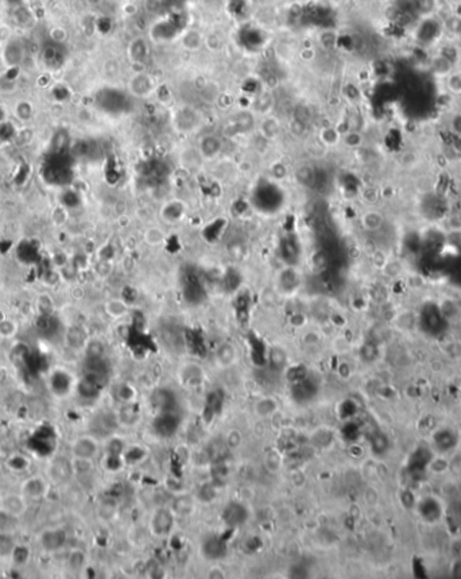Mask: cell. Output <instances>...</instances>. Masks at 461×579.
Masks as SVG:
<instances>
[{"label": "cell", "instance_id": "obj_1", "mask_svg": "<svg viewBox=\"0 0 461 579\" xmlns=\"http://www.w3.org/2000/svg\"><path fill=\"white\" fill-rule=\"evenodd\" d=\"M50 490L49 483L42 475H31L26 478L20 485V493L28 500V501H39L47 495Z\"/></svg>", "mask_w": 461, "mask_h": 579}, {"label": "cell", "instance_id": "obj_2", "mask_svg": "<svg viewBox=\"0 0 461 579\" xmlns=\"http://www.w3.org/2000/svg\"><path fill=\"white\" fill-rule=\"evenodd\" d=\"M359 223L363 231L377 234L386 224V215L377 207H367V209L360 215Z\"/></svg>", "mask_w": 461, "mask_h": 579}, {"label": "cell", "instance_id": "obj_3", "mask_svg": "<svg viewBox=\"0 0 461 579\" xmlns=\"http://www.w3.org/2000/svg\"><path fill=\"white\" fill-rule=\"evenodd\" d=\"M28 508V500L22 493H8L2 497V509L12 516L22 518Z\"/></svg>", "mask_w": 461, "mask_h": 579}, {"label": "cell", "instance_id": "obj_4", "mask_svg": "<svg viewBox=\"0 0 461 579\" xmlns=\"http://www.w3.org/2000/svg\"><path fill=\"white\" fill-rule=\"evenodd\" d=\"M39 544L47 552L58 551L65 544V532L62 529H46L39 536Z\"/></svg>", "mask_w": 461, "mask_h": 579}, {"label": "cell", "instance_id": "obj_5", "mask_svg": "<svg viewBox=\"0 0 461 579\" xmlns=\"http://www.w3.org/2000/svg\"><path fill=\"white\" fill-rule=\"evenodd\" d=\"M97 452V443L95 439L91 436L78 437L73 444H72V454L74 458H82V459H92Z\"/></svg>", "mask_w": 461, "mask_h": 579}, {"label": "cell", "instance_id": "obj_6", "mask_svg": "<svg viewBox=\"0 0 461 579\" xmlns=\"http://www.w3.org/2000/svg\"><path fill=\"white\" fill-rule=\"evenodd\" d=\"M49 475L55 482H65L73 474L72 462L64 460L61 458H55L49 466Z\"/></svg>", "mask_w": 461, "mask_h": 579}, {"label": "cell", "instance_id": "obj_7", "mask_svg": "<svg viewBox=\"0 0 461 579\" xmlns=\"http://www.w3.org/2000/svg\"><path fill=\"white\" fill-rule=\"evenodd\" d=\"M221 151V141L216 135H205L198 143V154L201 158L213 159Z\"/></svg>", "mask_w": 461, "mask_h": 579}, {"label": "cell", "instance_id": "obj_8", "mask_svg": "<svg viewBox=\"0 0 461 579\" xmlns=\"http://www.w3.org/2000/svg\"><path fill=\"white\" fill-rule=\"evenodd\" d=\"M130 91L135 96H147L154 89V84L151 78L145 73H136L134 77L131 78Z\"/></svg>", "mask_w": 461, "mask_h": 579}, {"label": "cell", "instance_id": "obj_9", "mask_svg": "<svg viewBox=\"0 0 461 579\" xmlns=\"http://www.w3.org/2000/svg\"><path fill=\"white\" fill-rule=\"evenodd\" d=\"M24 54H26V51H24L23 43L18 39H14L11 42H8V45L4 49V61L7 62L8 65L16 66L23 61Z\"/></svg>", "mask_w": 461, "mask_h": 579}, {"label": "cell", "instance_id": "obj_10", "mask_svg": "<svg viewBox=\"0 0 461 579\" xmlns=\"http://www.w3.org/2000/svg\"><path fill=\"white\" fill-rule=\"evenodd\" d=\"M247 517H248V513H247L246 508L240 504H236V502L229 504L224 510V521L228 525H232V527L243 524L247 520Z\"/></svg>", "mask_w": 461, "mask_h": 579}, {"label": "cell", "instance_id": "obj_11", "mask_svg": "<svg viewBox=\"0 0 461 579\" xmlns=\"http://www.w3.org/2000/svg\"><path fill=\"white\" fill-rule=\"evenodd\" d=\"M154 427L162 436H171L178 428V420L171 413L165 412V415L158 417L157 421L154 423Z\"/></svg>", "mask_w": 461, "mask_h": 579}, {"label": "cell", "instance_id": "obj_12", "mask_svg": "<svg viewBox=\"0 0 461 579\" xmlns=\"http://www.w3.org/2000/svg\"><path fill=\"white\" fill-rule=\"evenodd\" d=\"M166 232L159 226H150L143 232V242L150 247H159L165 243Z\"/></svg>", "mask_w": 461, "mask_h": 579}, {"label": "cell", "instance_id": "obj_13", "mask_svg": "<svg viewBox=\"0 0 461 579\" xmlns=\"http://www.w3.org/2000/svg\"><path fill=\"white\" fill-rule=\"evenodd\" d=\"M360 199L367 207H377L382 199V190L375 185H367L360 190Z\"/></svg>", "mask_w": 461, "mask_h": 579}, {"label": "cell", "instance_id": "obj_14", "mask_svg": "<svg viewBox=\"0 0 461 579\" xmlns=\"http://www.w3.org/2000/svg\"><path fill=\"white\" fill-rule=\"evenodd\" d=\"M65 340L66 344L70 348H76V350L77 348L85 347V344H87V338H85L84 332L81 331L78 327H72V328L68 329L65 335Z\"/></svg>", "mask_w": 461, "mask_h": 579}, {"label": "cell", "instance_id": "obj_15", "mask_svg": "<svg viewBox=\"0 0 461 579\" xmlns=\"http://www.w3.org/2000/svg\"><path fill=\"white\" fill-rule=\"evenodd\" d=\"M19 520L4 509H0V532L14 533L19 527Z\"/></svg>", "mask_w": 461, "mask_h": 579}, {"label": "cell", "instance_id": "obj_16", "mask_svg": "<svg viewBox=\"0 0 461 579\" xmlns=\"http://www.w3.org/2000/svg\"><path fill=\"white\" fill-rule=\"evenodd\" d=\"M16 334H18V323L10 317H2L0 319V338L2 339H12Z\"/></svg>", "mask_w": 461, "mask_h": 579}, {"label": "cell", "instance_id": "obj_17", "mask_svg": "<svg viewBox=\"0 0 461 579\" xmlns=\"http://www.w3.org/2000/svg\"><path fill=\"white\" fill-rule=\"evenodd\" d=\"M224 552H225V548H224L223 543H220V540H217V539H211V540H207L204 543V554L207 558L217 559V558L224 555Z\"/></svg>", "mask_w": 461, "mask_h": 579}, {"label": "cell", "instance_id": "obj_18", "mask_svg": "<svg viewBox=\"0 0 461 579\" xmlns=\"http://www.w3.org/2000/svg\"><path fill=\"white\" fill-rule=\"evenodd\" d=\"M341 142L350 149H360L363 146L364 138L360 131L356 130H350V131L341 134Z\"/></svg>", "mask_w": 461, "mask_h": 579}, {"label": "cell", "instance_id": "obj_19", "mask_svg": "<svg viewBox=\"0 0 461 579\" xmlns=\"http://www.w3.org/2000/svg\"><path fill=\"white\" fill-rule=\"evenodd\" d=\"M15 115L20 122H30L34 116V107L30 101L20 100L15 105Z\"/></svg>", "mask_w": 461, "mask_h": 579}, {"label": "cell", "instance_id": "obj_20", "mask_svg": "<svg viewBox=\"0 0 461 579\" xmlns=\"http://www.w3.org/2000/svg\"><path fill=\"white\" fill-rule=\"evenodd\" d=\"M320 139L325 146H336L341 142V134L334 127H325L320 134Z\"/></svg>", "mask_w": 461, "mask_h": 579}, {"label": "cell", "instance_id": "obj_21", "mask_svg": "<svg viewBox=\"0 0 461 579\" xmlns=\"http://www.w3.org/2000/svg\"><path fill=\"white\" fill-rule=\"evenodd\" d=\"M15 545L12 533L0 532V558H10Z\"/></svg>", "mask_w": 461, "mask_h": 579}, {"label": "cell", "instance_id": "obj_22", "mask_svg": "<svg viewBox=\"0 0 461 579\" xmlns=\"http://www.w3.org/2000/svg\"><path fill=\"white\" fill-rule=\"evenodd\" d=\"M37 308H38V312L41 313V316L43 317L50 316L51 313L54 312L53 298L46 293L41 294L38 297V300H37Z\"/></svg>", "mask_w": 461, "mask_h": 579}, {"label": "cell", "instance_id": "obj_23", "mask_svg": "<svg viewBox=\"0 0 461 579\" xmlns=\"http://www.w3.org/2000/svg\"><path fill=\"white\" fill-rule=\"evenodd\" d=\"M105 312L112 317L123 316L127 312V304L123 300H109L105 302Z\"/></svg>", "mask_w": 461, "mask_h": 579}, {"label": "cell", "instance_id": "obj_24", "mask_svg": "<svg viewBox=\"0 0 461 579\" xmlns=\"http://www.w3.org/2000/svg\"><path fill=\"white\" fill-rule=\"evenodd\" d=\"M261 131L265 138H275L279 131V123L275 118H266L261 124Z\"/></svg>", "mask_w": 461, "mask_h": 579}, {"label": "cell", "instance_id": "obj_25", "mask_svg": "<svg viewBox=\"0 0 461 579\" xmlns=\"http://www.w3.org/2000/svg\"><path fill=\"white\" fill-rule=\"evenodd\" d=\"M171 527V516L167 512H158L154 517V529L159 533H165Z\"/></svg>", "mask_w": 461, "mask_h": 579}, {"label": "cell", "instance_id": "obj_26", "mask_svg": "<svg viewBox=\"0 0 461 579\" xmlns=\"http://www.w3.org/2000/svg\"><path fill=\"white\" fill-rule=\"evenodd\" d=\"M171 401H173L171 394L169 392H165V390L157 392L153 396V405L157 406L158 409H162L163 412L169 409V406L171 405Z\"/></svg>", "mask_w": 461, "mask_h": 579}, {"label": "cell", "instance_id": "obj_27", "mask_svg": "<svg viewBox=\"0 0 461 579\" xmlns=\"http://www.w3.org/2000/svg\"><path fill=\"white\" fill-rule=\"evenodd\" d=\"M399 162L406 170H411L418 166V163L421 162V157L414 150H406L400 154Z\"/></svg>", "mask_w": 461, "mask_h": 579}, {"label": "cell", "instance_id": "obj_28", "mask_svg": "<svg viewBox=\"0 0 461 579\" xmlns=\"http://www.w3.org/2000/svg\"><path fill=\"white\" fill-rule=\"evenodd\" d=\"M235 356H236V351H235V347L232 344H223L217 351V359L224 366H228L234 362Z\"/></svg>", "mask_w": 461, "mask_h": 579}, {"label": "cell", "instance_id": "obj_29", "mask_svg": "<svg viewBox=\"0 0 461 579\" xmlns=\"http://www.w3.org/2000/svg\"><path fill=\"white\" fill-rule=\"evenodd\" d=\"M381 271L383 273V274L387 275V277L396 278L398 275H400V273H402V271H404V266H402V263H400L398 259L390 258Z\"/></svg>", "mask_w": 461, "mask_h": 579}, {"label": "cell", "instance_id": "obj_30", "mask_svg": "<svg viewBox=\"0 0 461 579\" xmlns=\"http://www.w3.org/2000/svg\"><path fill=\"white\" fill-rule=\"evenodd\" d=\"M10 558L16 566H24L30 559V551L24 545H15V548H14Z\"/></svg>", "mask_w": 461, "mask_h": 579}, {"label": "cell", "instance_id": "obj_31", "mask_svg": "<svg viewBox=\"0 0 461 579\" xmlns=\"http://www.w3.org/2000/svg\"><path fill=\"white\" fill-rule=\"evenodd\" d=\"M85 351L89 359H101L104 352V346L99 342V340H92V342H87L85 344Z\"/></svg>", "mask_w": 461, "mask_h": 579}, {"label": "cell", "instance_id": "obj_32", "mask_svg": "<svg viewBox=\"0 0 461 579\" xmlns=\"http://www.w3.org/2000/svg\"><path fill=\"white\" fill-rule=\"evenodd\" d=\"M72 468H73L74 475H84L91 471L92 463H91V459H82V458H74L73 456Z\"/></svg>", "mask_w": 461, "mask_h": 579}, {"label": "cell", "instance_id": "obj_33", "mask_svg": "<svg viewBox=\"0 0 461 579\" xmlns=\"http://www.w3.org/2000/svg\"><path fill=\"white\" fill-rule=\"evenodd\" d=\"M446 87L454 95H461V73H450L446 78Z\"/></svg>", "mask_w": 461, "mask_h": 579}, {"label": "cell", "instance_id": "obj_34", "mask_svg": "<svg viewBox=\"0 0 461 579\" xmlns=\"http://www.w3.org/2000/svg\"><path fill=\"white\" fill-rule=\"evenodd\" d=\"M388 259H390V257L387 255V253L381 250V249H378V250H375L372 253V261L375 263V267H378L379 270L383 269V266L387 263Z\"/></svg>", "mask_w": 461, "mask_h": 579}, {"label": "cell", "instance_id": "obj_35", "mask_svg": "<svg viewBox=\"0 0 461 579\" xmlns=\"http://www.w3.org/2000/svg\"><path fill=\"white\" fill-rule=\"evenodd\" d=\"M296 176L298 182H301V184H307V182H310L311 178H313V172H311L309 166H302V168H300V170L297 172Z\"/></svg>", "mask_w": 461, "mask_h": 579}, {"label": "cell", "instance_id": "obj_36", "mask_svg": "<svg viewBox=\"0 0 461 579\" xmlns=\"http://www.w3.org/2000/svg\"><path fill=\"white\" fill-rule=\"evenodd\" d=\"M50 38L53 42L62 45V42L68 38V34H66V31L64 29L54 27L50 30Z\"/></svg>", "mask_w": 461, "mask_h": 579}, {"label": "cell", "instance_id": "obj_37", "mask_svg": "<svg viewBox=\"0 0 461 579\" xmlns=\"http://www.w3.org/2000/svg\"><path fill=\"white\" fill-rule=\"evenodd\" d=\"M135 409L132 406H126L124 409H122V421H124L126 424H132L135 421Z\"/></svg>", "mask_w": 461, "mask_h": 579}, {"label": "cell", "instance_id": "obj_38", "mask_svg": "<svg viewBox=\"0 0 461 579\" xmlns=\"http://www.w3.org/2000/svg\"><path fill=\"white\" fill-rule=\"evenodd\" d=\"M85 2H87V4H89V6L95 7V6H99V4H101V2H103V0H85Z\"/></svg>", "mask_w": 461, "mask_h": 579}, {"label": "cell", "instance_id": "obj_39", "mask_svg": "<svg viewBox=\"0 0 461 579\" xmlns=\"http://www.w3.org/2000/svg\"><path fill=\"white\" fill-rule=\"evenodd\" d=\"M4 118H6V112H4V109L2 108V107H0V123L3 122Z\"/></svg>", "mask_w": 461, "mask_h": 579}, {"label": "cell", "instance_id": "obj_40", "mask_svg": "<svg viewBox=\"0 0 461 579\" xmlns=\"http://www.w3.org/2000/svg\"><path fill=\"white\" fill-rule=\"evenodd\" d=\"M2 497H3V495H0V509H2Z\"/></svg>", "mask_w": 461, "mask_h": 579}]
</instances>
